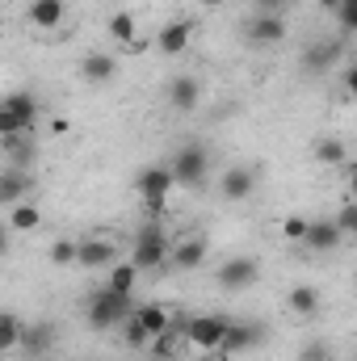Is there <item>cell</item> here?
I'll return each instance as SVG.
<instances>
[{
	"label": "cell",
	"mask_w": 357,
	"mask_h": 361,
	"mask_svg": "<svg viewBox=\"0 0 357 361\" xmlns=\"http://www.w3.org/2000/svg\"><path fill=\"white\" fill-rule=\"evenodd\" d=\"M214 281H219L223 294H244V290H253L261 281V265L253 257H227L214 273Z\"/></svg>",
	"instance_id": "6"
},
{
	"label": "cell",
	"mask_w": 357,
	"mask_h": 361,
	"mask_svg": "<svg viewBox=\"0 0 357 361\" xmlns=\"http://www.w3.org/2000/svg\"><path fill=\"white\" fill-rule=\"evenodd\" d=\"M286 307H290L294 315L311 319V315H320V290H315V286H307V281H298V286L286 294Z\"/></svg>",
	"instance_id": "20"
},
{
	"label": "cell",
	"mask_w": 357,
	"mask_h": 361,
	"mask_svg": "<svg viewBox=\"0 0 357 361\" xmlns=\"http://www.w3.org/2000/svg\"><path fill=\"white\" fill-rule=\"evenodd\" d=\"M105 30H109V38H114L122 51H126L131 42H139V30H135V13H126V8L109 13V25H105Z\"/></svg>",
	"instance_id": "24"
},
{
	"label": "cell",
	"mask_w": 357,
	"mask_h": 361,
	"mask_svg": "<svg viewBox=\"0 0 357 361\" xmlns=\"http://www.w3.org/2000/svg\"><path fill=\"white\" fill-rule=\"evenodd\" d=\"M21 336H25L21 319H17L13 311H4V315H0V349H21Z\"/></svg>",
	"instance_id": "27"
},
{
	"label": "cell",
	"mask_w": 357,
	"mask_h": 361,
	"mask_svg": "<svg viewBox=\"0 0 357 361\" xmlns=\"http://www.w3.org/2000/svg\"><path fill=\"white\" fill-rule=\"evenodd\" d=\"M0 143H4L8 164H17V169H30V164H34V139H30V130H21V135H4Z\"/></svg>",
	"instance_id": "23"
},
{
	"label": "cell",
	"mask_w": 357,
	"mask_h": 361,
	"mask_svg": "<svg viewBox=\"0 0 357 361\" xmlns=\"http://www.w3.org/2000/svg\"><path fill=\"white\" fill-rule=\"evenodd\" d=\"M307 231H311V219H303V214H286V219H282V235H286L290 244H303Z\"/></svg>",
	"instance_id": "30"
},
{
	"label": "cell",
	"mask_w": 357,
	"mask_h": 361,
	"mask_svg": "<svg viewBox=\"0 0 357 361\" xmlns=\"http://www.w3.org/2000/svg\"><path fill=\"white\" fill-rule=\"evenodd\" d=\"M337 59H341V42H337V38H324V42H311V47L303 51L298 72H303V76H324Z\"/></svg>",
	"instance_id": "8"
},
{
	"label": "cell",
	"mask_w": 357,
	"mask_h": 361,
	"mask_svg": "<svg viewBox=\"0 0 357 361\" xmlns=\"http://www.w3.org/2000/svg\"><path fill=\"white\" fill-rule=\"evenodd\" d=\"M63 4H68V0H63Z\"/></svg>",
	"instance_id": "42"
},
{
	"label": "cell",
	"mask_w": 357,
	"mask_h": 361,
	"mask_svg": "<svg viewBox=\"0 0 357 361\" xmlns=\"http://www.w3.org/2000/svg\"><path fill=\"white\" fill-rule=\"evenodd\" d=\"M169 257H173V240H169V231L160 227V219H147V223L135 231V252H131L135 269L139 273H156V269L169 265Z\"/></svg>",
	"instance_id": "1"
},
{
	"label": "cell",
	"mask_w": 357,
	"mask_h": 361,
	"mask_svg": "<svg viewBox=\"0 0 357 361\" xmlns=\"http://www.w3.org/2000/svg\"><path fill=\"white\" fill-rule=\"evenodd\" d=\"M257 4H261V8H265V13H273V8H282V4H286V0H257Z\"/></svg>",
	"instance_id": "40"
},
{
	"label": "cell",
	"mask_w": 357,
	"mask_h": 361,
	"mask_svg": "<svg viewBox=\"0 0 357 361\" xmlns=\"http://www.w3.org/2000/svg\"><path fill=\"white\" fill-rule=\"evenodd\" d=\"M337 25H341V34H357V0H345L337 8Z\"/></svg>",
	"instance_id": "33"
},
{
	"label": "cell",
	"mask_w": 357,
	"mask_h": 361,
	"mask_svg": "<svg viewBox=\"0 0 357 361\" xmlns=\"http://www.w3.org/2000/svg\"><path fill=\"white\" fill-rule=\"evenodd\" d=\"M227 328H231L227 315H193V319H185V341L193 349H223Z\"/></svg>",
	"instance_id": "7"
},
{
	"label": "cell",
	"mask_w": 357,
	"mask_h": 361,
	"mask_svg": "<svg viewBox=\"0 0 357 361\" xmlns=\"http://www.w3.org/2000/svg\"><path fill=\"white\" fill-rule=\"evenodd\" d=\"M147 47H152V42H147V38H139V42H131V47H126V55H143Z\"/></svg>",
	"instance_id": "37"
},
{
	"label": "cell",
	"mask_w": 357,
	"mask_h": 361,
	"mask_svg": "<svg viewBox=\"0 0 357 361\" xmlns=\"http://www.w3.org/2000/svg\"><path fill=\"white\" fill-rule=\"evenodd\" d=\"M337 227H341L345 235H353V240H357V197H349V202L337 210Z\"/></svg>",
	"instance_id": "32"
},
{
	"label": "cell",
	"mask_w": 357,
	"mask_h": 361,
	"mask_svg": "<svg viewBox=\"0 0 357 361\" xmlns=\"http://www.w3.org/2000/svg\"><path fill=\"white\" fill-rule=\"evenodd\" d=\"M198 101H202V80H198V76H173V80H169V105H173V109L189 114Z\"/></svg>",
	"instance_id": "16"
},
{
	"label": "cell",
	"mask_w": 357,
	"mask_h": 361,
	"mask_svg": "<svg viewBox=\"0 0 357 361\" xmlns=\"http://www.w3.org/2000/svg\"><path fill=\"white\" fill-rule=\"evenodd\" d=\"M114 261H118L114 240H85L80 244V265L85 269H101V265H114Z\"/></svg>",
	"instance_id": "22"
},
{
	"label": "cell",
	"mask_w": 357,
	"mask_h": 361,
	"mask_svg": "<svg viewBox=\"0 0 357 361\" xmlns=\"http://www.w3.org/2000/svg\"><path fill=\"white\" fill-rule=\"evenodd\" d=\"M173 345H177V336H173V332H164V336H152V357H173V353H177Z\"/></svg>",
	"instance_id": "34"
},
{
	"label": "cell",
	"mask_w": 357,
	"mask_h": 361,
	"mask_svg": "<svg viewBox=\"0 0 357 361\" xmlns=\"http://www.w3.org/2000/svg\"><path fill=\"white\" fill-rule=\"evenodd\" d=\"M30 185H34V173H30V169L8 164V169H4V177H0V202H4V210H13Z\"/></svg>",
	"instance_id": "15"
},
{
	"label": "cell",
	"mask_w": 357,
	"mask_h": 361,
	"mask_svg": "<svg viewBox=\"0 0 357 361\" xmlns=\"http://www.w3.org/2000/svg\"><path fill=\"white\" fill-rule=\"evenodd\" d=\"M122 332H126V345H131V349H147V345H152V332L139 324V315H131V319L122 324Z\"/></svg>",
	"instance_id": "31"
},
{
	"label": "cell",
	"mask_w": 357,
	"mask_h": 361,
	"mask_svg": "<svg viewBox=\"0 0 357 361\" xmlns=\"http://www.w3.org/2000/svg\"><path fill=\"white\" fill-rule=\"evenodd\" d=\"M341 240H345V231L337 227V219H311V231H307V240H303V248L307 252H332V248H341Z\"/></svg>",
	"instance_id": "10"
},
{
	"label": "cell",
	"mask_w": 357,
	"mask_h": 361,
	"mask_svg": "<svg viewBox=\"0 0 357 361\" xmlns=\"http://www.w3.org/2000/svg\"><path fill=\"white\" fill-rule=\"evenodd\" d=\"M253 189H257V173H253L248 164H231V169L219 177V193H223L227 202H244V197H253Z\"/></svg>",
	"instance_id": "9"
},
{
	"label": "cell",
	"mask_w": 357,
	"mask_h": 361,
	"mask_svg": "<svg viewBox=\"0 0 357 361\" xmlns=\"http://www.w3.org/2000/svg\"><path fill=\"white\" fill-rule=\"evenodd\" d=\"M38 97L34 92H8L0 101V139L4 135H21V130H34L38 122Z\"/></svg>",
	"instance_id": "5"
},
{
	"label": "cell",
	"mask_w": 357,
	"mask_h": 361,
	"mask_svg": "<svg viewBox=\"0 0 357 361\" xmlns=\"http://www.w3.org/2000/svg\"><path fill=\"white\" fill-rule=\"evenodd\" d=\"M298 361H332V353H328V345H303V353H298Z\"/></svg>",
	"instance_id": "35"
},
{
	"label": "cell",
	"mask_w": 357,
	"mask_h": 361,
	"mask_svg": "<svg viewBox=\"0 0 357 361\" xmlns=\"http://www.w3.org/2000/svg\"><path fill=\"white\" fill-rule=\"evenodd\" d=\"M173 189H177V177H173L169 164H152V169H143V173L135 177V193L143 197L147 219H160V210L169 206V193H173Z\"/></svg>",
	"instance_id": "3"
},
{
	"label": "cell",
	"mask_w": 357,
	"mask_h": 361,
	"mask_svg": "<svg viewBox=\"0 0 357 361\" xmlns=\"http://www.w3.org/2000/svg\"><path fill=\"white\" fill-rule=\"evenodd\" d=\"M173 177H177L181 189H202L206 185V173H210V152H206V143H181L177 156H173Z\"/></svg>",
	"instance_id": "4"
},
{
	"label": "cell",
	"mask_w": 357,
	"mask_h": 361,
	"mask_svg": "<svg viewBox=\"0 0 357 361\" xmlns=\"http://www.w3.org/2000/svg\"><path fill=\"white\" fill-rule=\"evenodd\" d=\"M68 17V4L63 0H30V21L38 30H59Z\"/></svg>",
	"instance_id": "19"
},
{
	"label": "cell",
	"mask_w": 357,
	"mask_h": 361,
	"mask_svg": "<svg viewBox=\"0 0 357 361\" xmlns=\"http://www.w3.org/2000/svg\"><path fill=\"white\" fill-rule=\"evenodd\" d=\"M206 252H210V244H206L202 235H189V240H181V244H173V257H169V265H173V269H181V273L202 269Z\"/></svg>",
	"instance_id": "14"
},
{
	"label": "cell",
	"mask_w": 357,
	"mask_h": 361,
	"mask_svg": "<svg viewBox=\"0 0 357 361\" xmlns=\"http://www.w3.org/2000/svg\"><path fill=\"white\" fill-rule=\"evenodd\" d=\"M315 4H320V8H324V13H337V8H341V4H345V0H315Z\"/></svg>",
	"instance_id": "38"
},
{
	"label": "cell",
	"mask_w": 357,
	"mask_h": 361,
	"mask_svg": "<svg viewBox=\"0 0 357 361\" xmlns=\"http://www.w3.org/2000/svg\"><path fill=\"white\" fill-rule=\"evenodd\" d=\"M131 315H135V294H118V290L101 286L89 298V328H97V332L122 328Z\"/></svg>",
	"instance_id": "2"
},
{
	"label": "cell",
	"mask_w": 357,
	"mask_h": 361,
	"mask_svg": "<svg viewBox=\"0 0 357 361\" xmlns=\"http://www.w3.org/2000/svg\"><path fill=\"white\" fill-rule=\"evenodd\" d=\"M349 197H357V164H349Z\"/></svg>",
	"instance_id": "39"
},
{
	"label": "cell",
	"mask_w": 357,
	"mask_h": 361,
	"mask_svg": "<svg viewBox=\"0 0 357 361\" xmlns=\"http://www.w3.org/2000/svg\"><path fill=\"white\" fill-rule=\"evenodd\" d=\"M118 76V63H114V55H105V51H92L80 59V80L92 85V89H101V85H109Z\"/></svg>",
	"instance_id": "13"
},
{
	"label": "cell",
	"mask_w": 357,
	"mask_h": 361,
	"mask_svg": "<svg viewBox=\"0 0 357 361\" xmlns=\"http://www.w3.org/2000/svg\"><path fill=\"white\" fill-rule=\"evenodd\" d=\"M261 341H265V328H261V324L236 319V324L227 328V336H223V349H219V353H248V349H257Z\"/></svg>",
	"instance_id": "11"
},
{
	"label": "cell",
	"mask_w": 357,
	"mask_h": 361,
	"mask_svg": "<svg viewBox=\"0 0 357 361\" xmlns=\"http://www.w3.org/2000/svg\"><path fill=\"white\" fill-rule=\"evenodd\" d=\"M198 4H202V8H223L227 0H198Z\"/></svg>",
	"instance_id": "41"
},
{
	"label": "cell",
	"mask_w": 357,
	"mask_h": 361,
	"mask_svg": "<svg viewBox=\"0 0 357 361\" xmlns=\"http://www.w3.org/2000/svg\"><path fill=\"white\" fill-rule=\"evenodd\" d=\"M248 42L253 47H273V42H282L286 38V21L277 17V13H257L253 21H248Z\"/></svg>",
	"instance_id": "12"
},
{
	"label": "cell",
	"mask_w": 357,
	"mask_h": 361,
	"mask_svg": "<svg viewBox=\"0 0 357 361\" xmlns=\"http://www.w3.org/2000/svg\"><path fill=\"white\" fill-rule=\"evenodd\" d=\"M345 143L341 139H315V160L320 164H345Z\"/></svg>",
	"instance_id": "28"
},
{
	"label": "cell",
	"mask_w": 357,
	"mask_h": 361,
	"mask_svg": "<svg viewBox=\"0 0 357 361\" xmlns=\"http://www.w3.org/2000/svg\"><path fill=\"white\" fill-rule=\"evenodd\" d=\"M341 85L349 89V101L357 105V63H353V68H345V76H341Z\"/></svg>",
	"instance_id": "36"
},
{
	"label": "cell",
	"mask_w": 357,
	"mask_h": 361,
	"mask_svg": "<svg viewBox=\"0 0 357 361\" xmlns=\"http://www.w3.org/2000/svg\"><path fill=\"white\" fill-rule=\"evenodd\" d=\"M189 38H193V21H169L160 34H156V47L164 55H185L189 51Z\"/></svg>",
	"instance_id": "18"
},
{
	"label": "cell",
	"mask_w": 357,
	"mask_h": 361,
	"mask_svg": "<svg viewBox=\"0 0 357 361\" xmlns=\"http://www.w3.org/2000/svg\"><path fill=\"white\" fill-rule=\"evenodd\" d=\"M51 265H80V244L76 240H55L51 244Z\"/></svg>",
	"instance_id": "29"
},
{
	"label": "cell",
	"mask_w": 357,
	"mask_h": 361,
	"mask_svg": "<svg viewBox=\"0 0 357 361\" xmlns=\"http://www.w3.org/2000/svg\"><path fill=\"white\" fill-rule=\"evenodd\" d=\"M38 223H42V214H38L34 202H17V206L8 210V227H13V231H34Z\"/></svg>",
	"instance_id": "25"
},
{
	"label": "cell",
	"mask_w": 357,
	"mask_h": 361,
	"mask_svg": "<svg viewBox=\"0 0 357 361\" xmlns=\"http://www.w3.org/2000/svg\"><path fill=\"white\" fill-rule=\"evenodd\" d=\"M135 315H139V324H143L152 336L173 332V315H169V307H160V302H139V307H135Z\"/></svg>",
	"instance_id": "21"
},
{
	"label": "cell",
	"mask_w": 357,
	"mask_h": 361,
	"mask_svg": "<svg viewBox=\"0 0 357 361\" xmlns=\"http://www.w3.org/2000/svg\"><path fill=\"white\" fill-rule=\"evenodd\" d=\"M135 281H139V269H135V261H122V265H114L109 269V290H118V294H135Z\"/></svg>",
	"instance_id": "26"
},
{
	"label": "cell",
	"mask_w": 357,
	"mask_h": 361,
	"mask_svg": "<svg viewBox=\"0 0 357 361\" xmlns=\"http://www.w3.org/2000/svg\"><path fill=\"white\" fill-rule=\"evenodd\" d=\"M51 349H55V324H47V319L30 324L25 336H21V353H30V357H47Z\"/></svg>",
	"instance_id": "17"
}]
</instances>
